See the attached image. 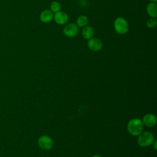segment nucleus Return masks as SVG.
Returning a JSON list of instances; mask_svg holds the SVG:
<instances>
[{"label":"nucleus","instance_id":"obj_5","mask_svg":"<svg viewBox=\"0 0 157 157\" xmlns=\"http://www.w3.org/2000/svg\"><path fill=\"white\" fill-rule=\"evenodd\" d=\"M53 140L48 136H42L38 139L39 146L44 150H49L53 147Z\"/></svg>","mask_w":157,"mask_h":157},{"label":"nucleus","instance_id":"obj_16","mask_svg":"<svg viewBox=\"0 0 157 157\" xmlns=\"http://www.w3.org/2000/svg\"><path fill=\"white\" fill-rule=\"evenodd\" d=\"M151 1V2H155V3H156L157 2V0H150Z\"/></svg>","mask_w":157,"mask_h":157},{"label":"nucleus","instance_id":"obj_11","mask_svg":"<svg viewBox=\"0 0 157 157\" xmlns=\"http://www.w3.org/2000/svg\"><path fill=\"white\" fill-rule=\"evenodd\" d=\"M94 34V31L92 27L90 26H86L83 28L82 30V36L85 39H90L93 37Z\"/></svg>","mask_w":157,"mask_h":157},{"label":"nucleus","instance_id":"obj_1","mask_svg":"<svg viewBox=\"0 0 157 157\" xmlns=\"http://www.w3.org/2000/svg\"><path fill=\"white\" fill-rule=\"evenodd\" d=\"M128 130L132 136H136L141 134L143 129V123L139 118L131 119L128 123Z\"/></svg>","mask_w":157,"mask_h":157},{"label":"nucleus","instance_id":"obj_9","mask_svg":"<svg viewBox=\"0 0 157 157\" xmlns=\"http://www.w3.org/2000/svg\"><path fill=\"white\" fill-rule=\"evenodd\" d=\"M142 123L144 124L148 127L153 126L156 123V118L153 114H146L143 118Z\"/></svg>","mask_w":157,"mask_h":157},{"label":"nucleus","instance_id":"obj_2","mask_svg":"<svg viewBox=\"0 0 157 157\" xmlns=\"http://www.w3.org/2000/svg\"><path fill=\"white\" fill-rule=\"evenodd\" d=\"M115 31L119 34H124L129 30V25L126 20L123 17L117 18L113 23Z\"/></svg>","mask_w":157,"mask_h":157},{"label":"nucleus","instance_id":"obj_6","mask_svg":"<svg viewBox=\"0 0 157 157\" xmlns=\"http://www.w3.org/2000/svg\"><path fill=\"white\" fill-rule=\"evenodd\" d=\"M87 45L91 50L94 52L100 50L102 47V42L99 39L95 37H92L88 39Z\"/></svg>","mask_w":157,"mask_h":157},{"label":"nucleus","instance_id":"obj_13","mask_svg":"<svg viewBox=\"0 0 157 157\" xmlns=\"http://www.w3.org/2000/svg\"><path fill=\"white\" fill-rule=\"evenodd\" d=\"M53 13H56L61 10V5L59 2L58 1H53L50 4V9Z\"/></svg>","mask_w":157,"mask_h":157},{"label":"nucleus","instance_id":"obj_17","mask_svg":"<svg viewBox=\"0 0 157 157\" xmlns=\"http://www.w3.org/2000/svg\"><path fill=\"white\" fill-rule=\"evenodd\" d=\"M93 157H101V156L99 155H94Z\"/></svg>","mask_w":157,"mask_h":157},{"label":"nucleus","instance_id":"obj_4","mask_svg":"<svg viewBox=\"0 0 157 157\" xmlns=\"http://www.w3.org/2000/svg\"><path fill=\"white\" fill-rule=\"evenodd\" d=\"M63 34L68 37H73L78 33V27L76 24L70 23L66 24L63 28Z\"/></svg>","mask_w":157,"mask_h":157},{"label":"nucleus","instance_id":"obj_10","mask_svg":"<svg viewBox=\"0 0 157 157\" xmlns=\"http://www.w3.org/2000/svg\"><path fill=\"white\" fill-rule=\"evenodd\" d=\"M147 12L151 18H156L157 17V5L155 2H150L147 6Z\"/></svg>","mask_w":157,"mask_h":157},{"label":"nucleus","instance_id":"obj_3","mask_svg":"<svg viewBox=\"0 0 157 157\" xmlns=\"http://www.w3.org/2000/svg\"><path fill=\"white\" fill-rule=\"evenodd\" d=\"M154 140L153 134L150 132H144L139 134L137 139L139 145L141 147H147L151 145Z\"/></svg>","mask_w":157,"mask_h":157},{"label":"nucleus","instance_id":"obj_8","mask_svg":"<svg viewBox=\"0 0 157 157\" xmlns=\"http://www.w3.org/2000/svg\"><path fill=\"white\" fill-rule=\"evenodd\" d=\"M54 13L49 9L42 10L40 14V20L42 23H47L53 20Z\"/></svg>","mask_w":157,"mask_h":157},{"label":"nucleus","instance_id":"obj_14","mask_svg":"<svg viewBox=\"0 0 157 157\" xmlns=\"http://www.w3.org/2000/svg\"><path fill=\"white\" fill-rule=\"evenodd\" d=\"M156 23H157V21H156V20L155 18H150L147 21L146 25L149 28H153L156 26Z\"/></svg>","mask_w":157,"mask_h":157},{"label":"nucleus","instance_id":"obj_7","mask_svg":"<svg viewBox=\"0 0 157 157\" xmlns=\"http://www.w3.org/2000/svg\"><path fill=\"white\" fill-rule=\"evenodd\" d=\"M53 19L58 25H65L68 21L69 16L66 12L60 10L55 13Z\"/></svg>","mask_w":157,"mask_h":157},{"label":"nucleus","instance_id":"obj_12","mask_svg":"<svg viewBox=\"0 0 157 157\" xmlns=\"http://www.w3.org/2000/svg\"><path fill=\"white\" fill-rule=\"evenodd\" d=\"M88 23V18L86 16L82 15H80L76 21V25L78 27L80 28H83L86 26H87Z\"/></svg>","mask_w":157,"mask_h":157},{"label":"nucleus","instance_id":"obj_15","mask_svg":"<svg viewBox=\"0 0 157 157\" xmlns=\"http://www.w3.org/2000/svg\"><path fill=\"white\" fill-rule=\"evenodd\" d=\"M154 148H155V149L156 150V141H155V143H154Z\"/></svg>","mask_w":157,"mask_h":157}]
</instances>
